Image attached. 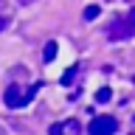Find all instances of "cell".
I'll return each mask as SVG.
<instances>
[{"label": "cell", "instance_id": "cell-1", "mask_svg": "<svg viewBox=\"0 0 135 135\" xmlns=\"http://www.w3.org/2000/svg\"><path fill=\"white\" fill-rule=\"evenodd\" d=\"M37 96V87H20V84H8L6 87V93H3V101H6V107H11V110H20V107H25L28 101Z\"/></svg>", "mask_w": 135, "mask_h": 135}, {"label": "cell", "instance_id": "cell-2", "mask_svg": "<svg viewBox=\"0 0 135 135\" xmlns=\"http://www.w3.org/2000/svg\"><path fill=\"white\" fill-rule=\"evenodd\" d=\"M107 34H110V40H129V37H135V8H129L124 17H115Z\"/></svg>", "mask_w": 135, "mask_h": 135}, {"label": "cell", "instance_id": "cell-3", "mask_svg": "<svg viewBox=\"0 0 135 135\" xmlns=\"http://www.w3.org/2000/svg\"><path fill=\"white\" fill-rule=\"evenodd\" d=\"M115 129H118V121L113 115H96L87 127L90 135H115Z\"/></svg>", "mask_w": 135, "mask_h": 135}, {"label": "cell", "instance_id": "cell-4", "mask_svg": "<svg viewBox=\"0 0 135 135\" xmlns=\"http://www.w3.org/2000/svg\"><path fill=\"white\" fill-rule=\"evenodd\" d=\"M79 70H82V65H70V68L65 70V73H62L59 84H62V87H70V84L76 82V76H79Z\"/></svg>", "mask_w": 135, "mask_h": 135}, {"label": "cell", "instance_id": "cell-5", "mask_svg": "<svg viewBox=\"0 0 135 135\" xmlns=\"http://www.w3.org/2000/svg\"><path fill=\"white\" fill-rule=\"evenodd\" d=\"M42 59H45V62H54V59H56V42H54V40L42 48Z\"/></svg>", "mask_w": 135, "mask_h": 135}, {"label": "cell", "instance_id": "cell-6", "mask_svg": "<svg viewBox=\"0 0 135 135\" xmlns=\"http://www.w3.org/2000/svg\"><path fill=\"white\" fill-rule=\"evenodd\" d=\"M110 99H113V93H110V87H101V90L96 93V101H99V104H107Z\"/></svg>", "mask_w": 135, "mask_h": 135}, {"label": "cell", "instance_id": "cell-7", "mask_svg": "<svg viewBox=\"0 0 135 135\" xmlns=\"http://www.w3.org/2000/svg\"><path fill=\"white\" fill-rule=\"evenodd\" d=\"M62 124H65V132L68 135H79V121L70 118V121H62Z\"/></svg>", "mask_w": 135, "mask_h": 135}, {"label": "cell", "instance_id": "cell-8", "mask_svg": "<svg viewBox=\"0 0 135 135\" xmlns=\"http://www.w3.org/2000/svg\"><path fill=\"white\" fill-rule=\"evenodd\" d=\"M99 14H101V8H99V6H87V8H84V20H96Z\"/></svg>", "mask_w": 135, "mask_h": 135}, {"label": "cell", "instance_id": "cell-9", "mask_svg": "<svg viewBox=\"0 0 135 135\" xmlns=\"http://www.w3.org/2000/svg\"><path fill=\"white\" fill-rule=\"evenodd\" d=\"M51 135H65V124H54L51 127Z\"/></svg>", "mask_w": 135, "mask_h": 135}, {"label": "cell", "instance_id": "cell-10", "mask_svg": "<svg viewBox=\"0 0 135 135\" xmlns=\"http://www.w3.org/2000/svg\"><path fill=\"white\" fill-rule=\"evenodd\" d=\"M3 28H6V20H3V17H0V31H3Z\"/></svg>", "mask_w": 135, "mask_h": 135}, {"label": "cell", "instance_id": "cell-11", "mask_svg": "<svg viewBox=\"0 0 135 135\" xmlns=\"http://www.w3.org/2000/svg\"><path fill=\"white\" fill-rule=\"evenodd\" d=\"M20 3H34V0H20Z\"/></svg>", "mask_w": 135, "mask_h": 135}, {"label": "cell", "instance_id": "cell-12", "mask_svg": "<svg viewBox=\"0 0 135 135\" xmlns=\"http://www.w3.org/2000/svg\"><path fill=\"white\" fill-rule=\"evenodd\" d=\"M0 135H6V129H3V127H0Z\"/></svg>", "mask_w": 135, "mask_h": 135}, {"label": "cell", "instance_id": "cell-13", "mask_svg": "<svg viewBox=\"0 0 135 135\" xmlns=\"http://www.w3.org/2000/svg\"><path fill=\"white\" fill-rule=\"evenodd\" d=\"M132 82H135V79H132Z\"/></svg>", "mask_w": 135, "mask_h": 135}]
</instances>
